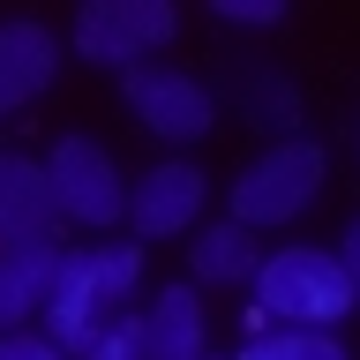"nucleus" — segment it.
<instances>
[{
  "mask_svg": "<svg viewBox=\"0 0 360 360\" xmlns=\"http://www.w3.org/2000/svg\"><path fill=\"white\" fill-rule=\"evenodd\" d=\"M135 285H143V248H135V240L68 248L60 278H53V308H45V338H53L68 360H83L112 315H128Z\"/></svg>",
  "mask_w": 360,
  "mask_h": 360,
  "instance_id": "1",
  "label": "nucleus"
},
{
  "mask_svg": "<svg viewBox=\"0 0 360 360\" xmlns=\"http://www.w3.org/2000/svg\"><path fill=\"white\" fill-rule=\"evenodd\" d=\"M248 292H255V330H270V323L278 330H338L360 308V285L345 270V255L338 248H308V240L270 248Z\"/></svg>",
  "mask_w": 360,
  "mask_h": 360,
  "instance_id": "2",
  "label": "nucleus"
},
{
  "mask_svg": "<svg viewBox=\"0 0 360 360\" xmlns=\"http://www.w3.org/2000/svg\"><path fill=\"white\" fill-rule=\"evenodd\" d=\"M323 180H330V150H323L315 135L263 143V150H255L240 173H233V225H248V233L292 225L300 210H315Z\"/></svg>",
  "mask_w": 360,
  "mask_h": 360,
  "instance_id": "3",
  "label": "nucleus"
},
{
  "mask_svg": "<svg viewBox=\"0 0 360 360\" xmlns=\"http://www.w3.org/2000/svg\"><path fill=\"white\" fill-rule=\"evenodd\" d=\"M180 30L173 0H83L68 22V53H83L90 68H150V53H165Z\"/></svg>",
  "mask_w": 360,
  "mask_h": 360,
  "instance_id": "4",
  "label": "nucleus"
},
{
  "mask_svg": "<svg viewBox=\"0 0 360 360\" xmlns=\"http://www.w3.org/2000/svg\"><path fill=\"white\" fill-rule=\"evenodd\" d=\"M45 173H53V202H60L68 225L105 233V225L128 218V188L135 180L120 173V158H112L98 135H60V143L45 150Z\"/></svg>",
  "mask_w": 360,
  "mask_h": 360,
  "instance_id": "5",
  "label": "nucleus"
},
{
  "mask_svg": "<svg viewBox=\"0 0 360 360\" xmlns=\"http://www.w3.org/2000/svg\"><path fill=\"white\" fill-rule=\"evenodd\" d=\"M120 98L158 143H202L218 128V90L188 75V68H128L120 75Z\"/></svg>",
  "mask_w": 360,
  "mask_h": 360,
  "instance_id": "6",
  "label": "nucleus"
},
{
  "mask_svg": "<svg viewBox=\"0 0 360 360\" xmlns=\"http://www.w3.org/2000/svg\"><path fill=\"white\" fill-rule=\"evenodd\" d=\"M202 202H210V180L188 158H165L128 188V233L135 240H180L202 225Z\"/></svg>",
  "mask_w": 360,
  "mask_h": 360,
  "instance_id": "7",
  "label": "nucleus"
},
{
  "mask_svg": "<svg viewBox=\"0 0 360 360\" xmlns=\"http://www.w3.org/2000/svg\"><path fill=\"white\" fill-rule=\"evenodd\" d=\"M60 75V38L38 15H8L0 22V120L22 112L30 98H45Z\"/></svg>",
  "mask_w": 360,
  "mask_h": 360,
  "instance_id": "8",
  "label": "nucleus"
},
{
  "mask_svg": "<svg viewBox=\"0 0 360 360\" xmlns=\"http://www.w3.org/2000/svg\"><path fill=\"white\" fill-rule=\"evenodd\" d=\"M60 202H53V173L30 150H0V248L15 240H53Z\"/></svg>",
  "mask_w": 360,
  "mask_h": 360,
  "instance_id": "9",
  "label": "nucleus"
},
{
  "mask_svg": "<svg viewBox=\"0 0 360 360\" xmlns=\"http://www.w3.org/2000/svg\"><path fill=\"white\" fill-rule=\"evenodd\" d=\"M143 360H210V308L202 285H158L143 308Z\"/></svg>",
  "mask_w": 360,
  "mask_h": 360,
  "instance_id": "10",
  "label": "nucleus"
},
{
  "mask_svg": "<svg viewBox=\"0 0 360 360\" xmlns=\"http://www.w3.org/2000/svg\"><path fill=\"white\" fill-rule=\"evenodd\" d=\"M60 240H15L0 248V330H30V315L53 308Z\"/></svg>",
  "mask_w": 360,
  "mask_h": 360,
  "instance_id": "11",
  "label": "nucleus"
},
{
  "mask_svg": "<svg viewBox=\"0 0 360 360\" xmlns=\"http://www.w3.org/2000/svg\"><path fill=\"white\" fill-rule=\"evenodd\" d=\"M233 98H240V120H248V128H270V143L308 135V105H300V83H292L285 68H270V60L240 68Z\"/></svg>",
  "mask_w": 360,
  "mask_h": 360,
  "instance_id": "12",
  "label": "nucleus"
},
{
  "mask_svg": "<svg viewBox=\"0 0 360 360\" xmlns=\"http://www.w3.org/2000/svg\"><path fill=\"white\" fill-rule=\"evenodd\" d=\"M188 270H195V285H255L263 248H255L248 225L218 218V225H195L188 233Z\"/></svg>",
  "mask_w": 360,
  "mask_h": 360,
  "instance_id": "13",
  "label": "nucleus"
},
{
  "mask_svg": "<svg viewBox=\"0 0 360 360\" xmlns=\"http://www.w3.org/2000/svg\"><path fill=\"white\" fill-rule=\"evenodd\" d=\"M233 360H353V353H345L338 330H278V323H270V330H255Z\"/></svg>",
  "mask_w": 360,
  "mask_h": 360,
  "instance_id": "14",
  "label": "nucleus"
},
{
  "mask_svg": "<svg viewBox=\"0 0 360 360\" xmlns=\"http://www.w3.org/2000/svg\"><path fill=\"white\" fill-rule=\"evenodd\" d=\"M83 360H143V308L112 315V323L98 330V345H90Z\"/></svg>",
  "mask_w": 360,
  "mask_h": 360,
  "instance_id": "15",
  "label": "nucleus"
},
{
  "mask_svg": "<svg viewBox=\"0 0 360 360\" xmlns=\"http://www.w3.org/2000/svg\"><path fill=\"white\" fill-rule=\"evenodd\" d=\"M210 15L233 22V30H278L285 22V0H210Z\"/></svg>",
  "mask_w": 360,
  "mask_h": 360,
  "instance_id": "16",
  "label": "nucleus"
},
{
  "mask_svg": "<svg viewBox=\"0 0 360 360\" xmlns=\"http://www.w3.org/2000/svg\"><path fill=\"white\" fill-rule=\"evenodd\" d=\"M0 360H68L45 330H0Z\"/></svg>",
  "mask_w": 360,
  "mask_h": 360,
  "instance_id": "17",
  "label": "nucleus"
},
{
  "mask_svg": "<svg viewBox=\"0 0 360 360\" xmlns=\"http://www.w3.org/2000/svg\"><path fill=\"white\" fill-rule=\"evenodd\" d=\"M338 255H345V270H353V285H360V210H353V225H345V240H338Z\"/></svg>",
  "mask_w": 360,
  "mask_h": 360,
  "instance_id": "18",
  "label": "nucleus"
},
{
  "mask_svg": "<svg viewBox=\"0 0 360 360\" xmlns=\"http://www.w3.org/2000/svg\"><path fill=\"white\" fill-rule=\"evenodd\" d=\"M353 150H360V120H353Z\"/></svg>",
  "mask_w": 360,
  "mask_h": 360,
  "instance_id": "19",
  "label": "nucleus"
},
{
  "mask_svg": "<svg viewBox=\"0 0 360 360\" xmlns=\"http://www.w3.org/2000/svg\"><path fill=\"white\" fill-rule=\"evenodd\" d=\"M210 360H218V353H210Z\"/></svg>",
  "mask_w": 360,
  "mask_h": 360,
  "instance_id": "20",
  "label": "nucleus"
}]
</instances>
